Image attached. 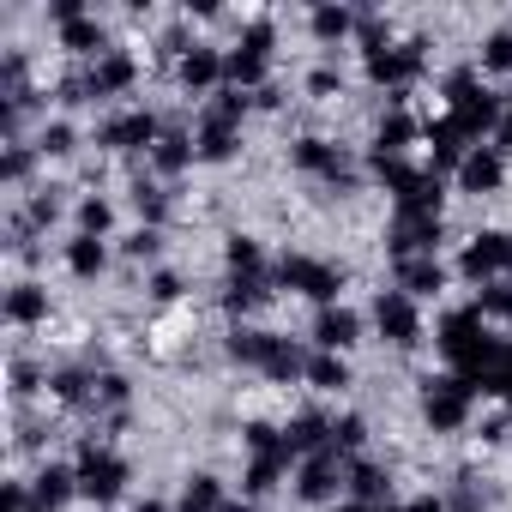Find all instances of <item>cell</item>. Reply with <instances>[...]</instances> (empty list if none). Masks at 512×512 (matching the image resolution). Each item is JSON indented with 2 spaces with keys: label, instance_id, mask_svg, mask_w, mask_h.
Returning a JSON list of instances; mask_svg holds the SVG:
<instances>
[{
  "label": "cell",
  "instance_id": "cell-29",
  "mask_svg": "<svg viewBox=\"0 0 512 512\" xmlns=\"http://www.w3.org/2000/svg\"><path fill=\"white\" fill-rule=\"evenodd\" d=\"M109 223H115L109 199H79V235H109Z\"/></svg>",
  "mask_w": 512,
  "mask_h": 512
},
{
  "label": "cell",
  "instance_id": "cell-23",
  "mask_svg": "<svg viewBox=\"0 0 512 512\" xmlns=\"http://www.w3.org/2000/svg\"><path fill=\"white\" fill-rule=\"evenodd\" d=\"M302 380H308L314 392H350V362H344V356H326V350H314Z\"/></svg>",
  "mask_w": 512,
  "mask_h": 512
},
{
  "label": "cell",
  "instance_id": "cell-2",
  "mask_svg": "<svg viewBox=\"0 0 512 512\" xmlns=\"http://www.w3.org/2000/svg\"><path fill=\"white\" fill-rule=\"evenodd\" d=\"M241 115H247V97H241V91H217V103H205V115H199V139H193L199 163H223V157H235V145H241Z\"/></svg>",
  "mask_w": 512,
  "mask_h": 512
},
{
  "label": "cell",
  "instance_id": "cell-9",
  "mask_svg": "<svg viewBox=\"0 0 512 512\" xmlns=\"http://www.w3.org/2000/svg\"><path fill=\"white\" fill-rule=\"evenodd\" d=\"M374 326H380V338L398 344V350L422 344V308H416V296H404L398 284L380 290V302H374Z\"/></svg>",
  "mask_w": 512,
  "mask_h": 512
},
{
  "label": "cell",
  "instance_id": "cell-26",
  "mask_svg": "<svg viewBox=\"0 0 512 512\" xmlns=\"http://www.w3.org/2000/svg\"><path fill=\"white\" fill-rule=\"evenodd\" d=\"M350 494H356L362 506H386L392 488H386V476H380L374 464H350Z\"/></svg>",
  "mask_w": 512,
  "mask_h": 512
},
{
  "label": "cell",
  "instance_id": "cell-20",
  "mask_svg": "<svg viewBox=\"0 0 512 512\" xmlns=\"http://www.w3.org/2000/svg\"><path fill=\"white\" fill-rule=\"evenodd\" d=\"M103 266H109L103 235H73V241H67V272H73V278H97Z\"/></svg>",
  "mask_w": 512,
  "mask_h": 512
},
{
  "label": "cell",
  "instance_id": "cell-13",
  "mask_svg": "<svg viewBox=\"0 0 512 512\" xmlns=\"http://www.w3.org/2000/svg\"><path fill=\"white\" fill-rule=\"evenodd\" d=\"M362 344V314L356 308H320L314 314V350H326V356H344V350H356Z\"/></svg>",
  "mask_w": 512,
  "mask_h": 512
},
{
  "label": "cell",
  "instance_id": "cell-1",
  "mask_svg": "<svg viewBox=\"0 0 512 512\" xmlns=\"http://www.w3.org/2000/svg\"><path fill=\"white\" fill-rule=\"evenodd\" d=\"M229 356L247 362V368H260L266 380H302V374H308V356H302L290 338L260 332V326H235V332H229Z\"/></svg>",
  "mask_w": 512,
  "mask_h": 512
},
{
  "label": "cell",
  "instance_id": "cell-32",
  "mask_svg": "<svg viewBox=\"0 0 512 512\" xmlns=\"http://www.w3.org/2000/svg\"><path fill=\"white\" fill-rule=\"evenodd\" d=\"M482 314H494L500 326H512V284H494V290H482V302H476Z\"/></svg>",
  "mask_w": 512,
  "mask_h": 512
},
{
  "label": "cell",
  "instance_id": "cell-21",
  "mask_svg": "<svg viewBox=\"0 0 512 512\" xmlns=\"http://www.w3.org/2000/svg\"><path fill=\"white\" fill-rule=\"evenodd\" d=\"M199 163V151H193V139H181V133H163L157 145H151V169L157 175H181V169H193Z\"/></svg>",
  "mask_w": 512,
  "mask_h": 512
},
{
  "label": "cell",
  "instance_id": "cell-35",
  "mask_svg": "<svg viewBox=\"0 0 512 512\" xmlns=\"http://www.w3.org/2000/svg\"><path fill=\"white\" fill-rule=\"evenodd\" d=\"M308 91H314V97H332V91H344V79H338L332 67H320V73L308 79Z\"/></svg>",
  "mask_w": 512,
  "mask_h": 512
},
{
  "label": "cell",
  "instance_id": "cell-3",
  "mask_svg": "<svg viewBox=\"0 0 512 512\" xmlns=\"http://www.w3.org/2000/svg\"><path fill=\"white\" fill-rule=\"evenodd\" d=\"M458 278H470V284H482V290L512 284V235H506V229L476 235V241L458 253Z\"/></svg>",
  "mask_w": 512,
  "mask_h": 512
},
{
  "label": "cell",
  "instance_id": "cell-10",
  "mask_svg": "<svg viewBox=\"0 0 512 512\" xmlns=\"http://www.w3.org/2000/svg\"><path fill=\"white\" fill-rule=\"evenodd\" d=\"M290 163L302 169V175H320V181H356V169H350V151L344 145H332V139H296V151H290Z\"/></svg>",
  "mask_w": 512,
  "mask_h": 512
},
{
  "label": "cell",
  "instance_id": "cell-31",
  "mask_svg": "<svg viewBox=\"0 0 512 512\" xmlns=\"http://www.w3.org/2000/svg\"><path fill=\"white\" fill-rule=\"evenodd\" d=\"M37 151H43V157H67V151H73V127H67V121H49V127L37 133Z\"/></svg>",
  "mask_w": 512,
  "mask_h": 512
},
{
  "label": "cell",
  "instance_id": "cell-17",
  "mask_svg": "<svg viewBox=\"0 0 512 512\" xmlns=\"http://www.w3.org/2000/svg\"><path fill=\"white\" fill-rule=\"evenodd\" d=\"M73 494H79V470H67V464H43V470H37V482H31L37 512H61Z\"/></svg>",
  "mask_w": 512,
  "mask_h": 512
},
{
  "label": "cell",
  "instance_id": "cell-7",
  "mask_svg": "<svg viewBox=\"0 0 512 512\" xmlns=\"http://www.w3.org/2000/svg\"><path fill=\"white\" fill-rule=\"evenodd\" d=\"M422 416H428V428H434V434L464 428V422H470V380H458V374L428 380V386H422Z\"/></svg>",
  "mask_w": 512,
  "mask_h": 512
},
{
  "label": "cell",
  "instance_id": "cell-34",
  "mask_svg": "<svg viewBox=\"0 0 512 512\" xmlns=\"http://www.w3.org/2000/svg\"><path fill=\"white\" fill-rule=\"evenodd\" d=\"M25 175H31V145H13V151H7V181L19 187Z\"/></svg>",
  "mask_w": 512,
  "mask_h": 512
},
{
  "label": "cell",
  "instance_id": "cell-6",
  "mask_svg": "<svg viewBox=\"0 0 512 512\" xmlns=\"http://www.w3.org/2000/svg\"><path fill=\"white\" fill-rule=\"evenodd\" d=\"M278 284L296 290V296H308V302H320V308H332L338 290H344V266H326V260H308V253H290V260L278 266Z\"/></svg>",
  "mask_w": 512,
  "mask_h": 512
},
{
  "label": "cell",
  "instance_id": "cell-12",
  "mask_svg": "<svg viewBox=\"0 0 512 512\" xmlns=\"http://www.w3.org/2000/svg\"><path fill=\"white\" fill-rule=\"evenodd\" d=\"M506 187V151L500 145H470V157L458 163V193H500Z\"/></svg>",
  "mask_w": 512,
  "mask_h": 512
},
{
  "label": "cell",
  "instance_id": "cell-19",
  "mask_svg": "<svg viewBox=\"0 0 512 512\" xmlns=\"http://www.w3.org/2000/svg\"><path fill=\"white\" fill-rule=\"evenodd\" d=\"M175 512H229V500H223V482H217V476H187V482H181V500H175Z\"/></svg>",
  "mask_w": 512,
  "mask_h": 512
},
{
  "label": "cell",
  "instance_id": "cell-5",
  "mask_svg": "<svg viewBox=\"0 0 512 512\" xmlns=\"http://www.w3.org/2000/svg\"><path fill=\"white\" fill-rule=\"evenodd\" d=\"M350 488V464H344V452H308L302 464H296V494L308 500V506H332L338 494Z\"/></svg>",
  "mask_w": 512,
  "mask_h": 512
},
{
  "label": "cell",
  "instance_id": "cell-16",
  "mask_svg": "<svg viewBox=\"0 0 512 512\" xmlns=\"http://www.w3.org/2000/svg\"><path fill=\"white\" fill-rule=\"evenodd\" d=\"M133 73H139V67H133V55L109 49V55L85 73V85H79V91H85V97H121V91L133 85Z\"/></svg>",
  "mask_w": 512,
  "mask_h": 512
},
{
  "label": "cell",
  "instance_id": "cell-39",
  "mask_svg": "<svg viewBox=\"0 0 512 512\" xmlns=\"http://www.w3.org/2000/svg\"><path fill=\"white\" fill-rule=\"evenodd\" d=\"M404 512H446V500H434V494H422V500H410Z\"/></svg>",
  "mask_w": 512,
  "mask_h": 512
},
{
  "label": "cell",
  "instance_id": "cell-22",
  "mask_svg": "<svg viewBox=\"0 0 512 512\" xmlns=\"http://www.w3.org/2000/svg\"><path fill=\"white\" fill-rule=\"evenodd\" d=\"M7 320H13V326H37V320H49V290H43V284H13V296H7Z\"/></svg>",
  "mask_w": 512,
  "mask_h": 512
},
{
  "label": "cell",
  "instance_id": "cell-25",
  "mask_svg": "<svg viewBox=\"0 0 512 512\" xmlns=\"http://www.w3.org/2000/svg\"><path fill=\"white\" fill-rule=\"evenodd\" d=\"M133 211L145 217V229H157V223L169 217V193H163V187L145 175V181H133Z\"/></svg>",
  "mask_w": 512,
  "mask_h": 512
},
{
  "label": "cell",
  "instance_id": "cell-18",
  "mask_svg": "<svg viewBox=\"0 0 512 512\" xmlns=\"http://www.w3.org/2000/svg\"><path fill=\"white\" fill-rule=\"evenodd\" d=\"M398 290L416 296V302H428V296L446 290V266L434 260V253H422V260H398Z\"/></svg>",
  "mask_w": 512,
  "mask_h": 512
},
{
  "label": "cell",
  "instance_id": "cell-28",
  "mask_svg": "<svg viewBox=\"0 0 512 512\" xmlns=\"http://www.w3.org/2000/svg\"><path fill=\"white\" fill-rule=\"evenodd\" d=\"M260 241H247V235H235L229 241V278H260Z\"/></svg>",
  "mask_w": 512,
  "mask_h": 512
},
{
  "label": "cell",
  "instance_id": "cell-14",
  "mask_svg": "<svg viewBox=\"0 0 512 512\" xmlns=\"http://www.w3.org/2000/svg\"><path fill=\"white\" fill-rule=\"evenodd\" d=\"M175 73H181V85H187L193 97H211V91L223 85V55H217V49H205V43H193V49H181Z\"/></svg>",
  "mask_w": 512,
  "mask_h": 512
},
{
  "label": "cell",
  "instance_id": "cell-11",
  "mask_svg": "<svg viewBox=\"0 0 512 512\" xmlns=\"http://www.w3.org/2000/svg\"><path fill=\"white\" fill-rule=\"evenodd\" d=\"M97 139H103L109 151H145V157H151V145L163 139V127H157V115H151V109H127V115L103 121V127H97Z\"/></svg>",
  "mask_w": 512,
  "mask_h": 512
},
{
  "label": "cell",
  "instance_id": "cell-36",
  "mask_svg": "<svg viewBox=\"0 0 512 512\" xmlns=\"http://www.w3.org/2000/svg\"><path fill=\"white\" fill-rule=\"evenodd\" d=\"M151 296H157V302H175V296H181V278H175V272H157V278H151Z\"/></svg>",
  "mask_w": 512,
  "mask_h": 512
},
{
  "label": "cell",
  "instance_id": "cell-38",
  "mask_svg": "<svg viewBox=\"0 0 512 512\" xmlns=\"http://www.w3.org/2000/svg\"><path fill=\"white\" fill-rule=\"evenodd\" d=\"M31 506V494H25V482H7V512H25Z\"/></svg>",
  "mask_w": 512,
  "mask_h": 512
},
{
  "label": "cell",
  "instance_id": "cell-8",
  "mask_svg": "<svg viewBox=\"0 0 512 512\" xmlns=\"http://www.w3.org/2000/svg\"><path fill=\"white\" fill-rule=\"evenodd\" d=\"M127 488V458L115 452V446H85V458H79V494H91L97 506H109L115 494Z\"/></svg>",
  "mask_w": 512,
  "mask_h": 512
},
{
  "label": "cell",
  "instance_id": "cell-27",
  "mask_svg": "<svg viewBox=\"0 0 512 512\" xmlns=\"http://www.w3.org/2000/svg\"><path fill=\"white\" fill-rule=\"evenodd\" d=\"M350 25H356L350 7H314V37H320V43H344Z\"/></svg>",
  "mask_w": 512,
  "mask_h": 512
},
{
  "label": "cell",
  "instance_id": "cell-15",
  "mask_svg": "<svg viewBox=\"0 0 512 512\" xmlns=\"http://www.w3.org/2000/svg\"><path fill=\"white\" fill-rule=\"evenodd\" d=\"M416 73H422V55L416 49H368V79L386 85V91L416 85Z\"/></svg>",
  "mask_w": 512,
  "mask_h": 512
},
{
  "label": "cell",
  "instance_id": "cell-4",
  "mask_svg": "<svg viewBox=\"0 0 512 512\" xmlns=\"http://www.w3.org/2000/svg\"><path fill=\"white\" fill-rule=\"evenodd\" d=\"M272 43H278V31L260 19V25H247V37H241V49L235 55H223V79L229 85H241V91H266V73H272Z\"/></svg>",
  "mask_w": 512,
  "mask_h": 512
},
{
  "label": "cell",
  "instance_id": "cell-37",
  "mask_svg": "<svg viewBox=\"0 0 512 512\" xmlns=\"http://www.w3.org/2000/svg\"><path fill=\"white\" fill-rule=\"evenodd\" d=\"M494 145L512 157V103H500V127H494Z\"/></svg>",
  "mask_w": 512,
  "mask_h": 512
},
{
  "label": "cell",
  "instance_id": "cell-24",
  "mask_svg": "<svg viewBox=\"0 0 512 512\" xmlns=\"http://www.w3.org/2000/svg\"><path fill=\"white\" fill-rule=\"evenodd\" d=\"M61 49H73V55H97V61L109 55V49H103V25H97V19H85V13L61 25Z\"/></svg>",
  "mask_w": 512,
  "mask_h": 512
},
{
  "label": "cell",
  "instance_id": "cell-33",
  "mask_svg": "<svg viewBox=\"0 0 512 512\" xmlns=\"http://www.w3.org/2000/svg\"><path fill=\"white\" fill-rule=\"evenodd\" d=\"M121 247H127V260H157V247H163V235H157V229H133V235H127Z\"/></svg>",
  "mask_w": 512,
  "mask_h": 512
},
{
  "label": "cell",
  "instance_id": "cell-30",
  "mask_svg": "<svg viewBox=\"0 0 512 512\" xmlns=\"http://www.w3.org/2000/svg\"><path fill=\"white\" fill-rule=\"evenodd\" d=\"M482 67H488V73H512V31H494V37L482 43Z\"/></svg>",
  "mask_w": 512,
  "mask_h": 512
},
{
  "label": "cell",
  "instance_id": "cell-40",
  "mask_svg": "<svg viewBox=\"0 0 512 512\" xmlns=\"http://www.w3.org/2000/svg\"><path fill=\"white\" fill-rule=\"evenodd\" d=\"M133 512H175V506H163V500H139Z\"/></svg>",
  "mask_w": 512,
  "mask_h": 512
}]
</instances>
